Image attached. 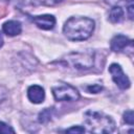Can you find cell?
Wrapping results in <instances>:
<instances>
[{
	"label": "cell",
	"instance_id": "obj_15",
	"mask_svg": "<svg viewBox=\"0 0 134 134\" xmlns=\"http://www.w3.org/2000/svg\"><path fill=\"white\" fill-rule=\"evenodd\" d=\"M87 90L90 93H98V92H100L103 90V87L100 85H98V84H94L92 86H88L87 87Z\"/></svg>",
	"mask_w": 134,
	"mask_h": 134
},
{
	"label": "cell",
	"instance_id": "obj_12",
	"mask_svg": "<svg viewBox=\"0 0 134 134\" xmlns=\"http://www.w3.org/2000/svg\"><path fill=\"white\" fill-rule=\"evenodd\" d=\"M52 112H53V110L51 108H45L39 114V121L42 122V124L48 122L51 119V117H52Z\"/></svg>",
	"mask_w": 134,
	"mask_h": 134
},
{
	"label": "cell",
	"instance_id": "obj_9",
	"mask_svg": "<svg viewBox=\"0 0 134 134\" xmlns=\"http://www.w3.org/2000/svg\"><path fill=\"white\" fill-rule=\"evenodd\" d=\"M2 29H3V32L5 35H7L9 37H14V36L21 34L22 26H21V23L19 21L10 20V21H7L3 24Z\"/></svg>",
	"mask_w": 134,
	"mask_h": 134
},
{
	"label": "cell",
	"instance_id": "obj_16",
	"mask_svg": "<svg viewBox=\"0 0 134 134\" xmlns=\"http://www.w3.org/2000/svg\"><path fill=\"white\" fill-rule=\"evenodd\" d=\"M66 132L67 133H83V132H85V129L80 126H75V127H72V128L66 130Z\"/></svg>",
	"mask_w": 134,
	"mask_h": 134
},
{
	"label": "cell",
	"instance_id": "obj_7",
	"mask_svg": "<svg viewBox=\"0 0 134 134\" xmlns=\"http://www.w3.org/2000/svg\"><path fill=\"white\" fill-rule=\"evenodd\" d=\"M31 20L39 28H42L45 30L52 29L55 25V18L51 15L35 16V17H31Z\"/></svg>",
	"mask_w": 134,
	"mask_h": 134
},
{
	"label": "cell",
	"instance_id": "obj_6",
	"mask_svg": "<svg viewBox=\"0 0 134 134\" xmlns=\"http://www.w3.org/2000/svg\"><path fill=\"white\" fill-rule=\"evenodd\" d=\"M111 49L115 52H124L127 49L133 50V41L122 35H117L111 40Z\"/></svg>",
	"mask_w": 134,
	"mask_h": 134
},
{
	"label": "cell",
	"instance_id": "obj_11",
	"mask_svg": "<svg viewBox=\"0 0 134 134\" xmlns=\"http://www.w3.org/2000/svg\"><path fill=\"white\" fill-rule=\"evenodd\" d=\"M109 19L112 23H119L121 21H124L125 19V14L122 8L119 5H114L109 14Z\"/></svg>",
	"mask_w": 134,
	"mask_h": 134
},
{
	"label": "cell",
	"instance_id": "obj_14",
	"mask_svg": "<svg viewBox=\"0 0 134 134\" xmlns=\"http://www.w3.org/2000/svg\"><path fill=\"white\" fill-rule=\"evenodd\" d=\"M0 133H3V134L15 133V130H14L10 126H8V125H6V124L0 121Z\"/></svg>",
	"mask_w": 134,
	"mask_h": 134
},
{
	"label": "cell",
	"instance_id": "obj_8",
	"mask_svg": "<svg viewBox=\"0 0 134 134\" xmlns=\"http://www.w3.org/2000/svg\"><path fill=\"white\" fill-rule=\"evenodd\" d=\"M27 96L31 103L40 104L44 100L45 92L44 89L39 85H32L27 89Z\"/></svg>",
	"mask_w": 134,
	"mask_h": 134
},
{
	"label": "cell",
	"instance_id": "obj_17",
	"mask_svg": "<svg viewBox=\"0 0 134 134\" xmlns=\"http://www.w3.org/2000/svg\"><path fill=\"white\" fill-rule=\"evenodd\" d=\"M6 95H7L6 89H5L4 87H1V86H0V102H2V100L6 97Z\"/></svg>",
	"mask_w": 134,
	"mask_h": 134
},
{
	"label": "cell",
	"instance_id": "obj_10",
	"mask_svg": "<svg viewBox=\"0 0 134 134\" xmlns=\"http://www.w3.org/2000/svg\"><path fill=\"white\" fill-rule=\"evenodd\" d=\"M62 0H15L16 4L21 5H55L60 3Z\"/></svg>",
	"mask_w": 134,
	"mask_h": 134
},
{
	"label": "cell",
	"instance_id": "obj_5",
	"mask_svg": "<svg viewBox=\"0 0 134 134\" xmlns=\"http://www.w3.org/2000/svg\"><path fill=\"white\" fill-rule=\"evenodd\" d=\"M109 72L111 73L112 80L120 89H128L130 87V80L124 73L121 67L118 64H111L109 67Z\"/></svg>",
	"mask_w": 134,
	"mask_h": 134
},
{
	"label": "cell",
	"instance_id": "obj_2",
	"mask_svg": "<svg viewBox=\"0 0 134 134\" xmlns=\"http://www.w3.org/2000/svg\"><path fill=\"white\" fill-rule=\"evenodd\" d=\"M85 122L90 132L93 133H111L115 129L114 120L102 113L96 111H88L85 113Z\"/></svg>",
	"mask_w": 134,
	"mask_h": 134
},
{
	"label": "cell",
	"instance_id": "obj_13",
	"mask_svg": "<svg viewBox=\"0 0 134 134\" xmlns=\"http://www.w3.org/2000/svg\"><path fill=\"white\" fill-rule=\"evenodd\" d=\"M124 120L127 124L131 125V126L133 125V122H134V115H133V111L132 110H128V111H126L124 113Z\"/></svg>",
	"mask_w": 134,
	"mask_h": 134
},
{
	"label": "cell",
	"instance_id": "obj_19",
	"mask_svg": "<svg viewBox=\"0 0 134 134\" xmlns=\"http://www.w3.org/2000/svg\"><path fill=\"white\" fill-rule=\"evenodd\" d=\"M3 45V38H2V35H1V32H0V47Z\"/></svg>",
	"mask_w": 134,
	"mask_h": 134
},
{
	"label": "cell",
	"instance_id": "obj_1",
	"mask_svg": "<svg viewBox=\"0 0 134 134\" xmlns=\"http://www.w3.org/2000/svg\"><path fill=\"white\" fill-rule=\"evenodd\" d=\"M94 30V21L86 17H71L63 27V32L71 41H84L91 37Z\"/></svg>",
	"mask_w": 134,
	"mask_h": 134
},
{
	"label": "cell",
	"instance_id": "obj_3",
	"mask_svg": "<svg viewBox=\"0 0 134 134\" xmlns=\"http://www.w3.org/2000/svg\"><path fill=\"white\" fill-rule=\"evenodd\" d=\"M65 65L77 70H86L93 66L94 64V53L93 51L85 52H71L62 60Z\"/></svg>",
	"mask_w": 134,
	"mask_h": 134
},
{
	"label": "cell",
	"instance_id": "obj_4",
	"mask_svg": "<svg viewBox=\"0 0 134 134\" xmlns=\"http://www.w3.org/2000/svg\"><path fill=\"white\" fill-rule=\"evenodd\" d=\"M51 90L54 99L58 102H74L80 98L79 91L66 83H60L59 85L52 87Z\"/></svg>",
	"mask_w": 134,
	"mask_h": 134
},
{
	"label": "cell",
	"instance_id": "obj_18",
	"mask_svg": "<svg viewBox=\"0 0 134 134\" xmlns=\"http://www.w3.org/2000/svg\"><path fill=\"white\" fill-rule=\"evenodd\" d=\"M5 15V9L3 7H0V18H2Z\"/></svg>",
	"mask_w": 134,
	"mask_h": 134
}]
</instances>
